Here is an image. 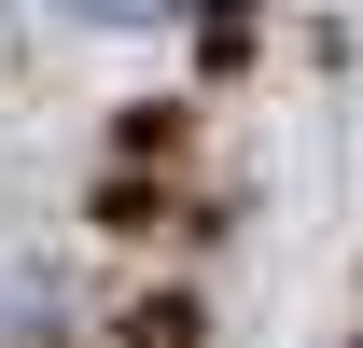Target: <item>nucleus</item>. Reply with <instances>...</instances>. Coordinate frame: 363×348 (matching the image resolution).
<instances>
[{"label": "nucleus", "instance_id": "nucleus-1", "mask_svg": "<svg viewBox=\"0 0 363 348\" xmlns=\"http://www.w3.org/2000/svg\"><path fill=\"white\" fill-rule=\"evenodd\" d=\"M56 14H84V28H168V14H196V0H56Z\"/></svg>", "mask_w": 363, "mask_h": 348}, {"label": "nucleus", "instance_id": "nucleus-2", "mask_svg": "<svg viewBox=\"0 0 363 348\" xmlns=\"http://www.w3.org/2000/svg\"><path fill=\"white\" fill-rule=\"evenodd\" d=\"M28 320H43V306H28V279H0V348H28Z\"/></svg>", "mask_w": 363, "mask_h": 348}]
</instances>
